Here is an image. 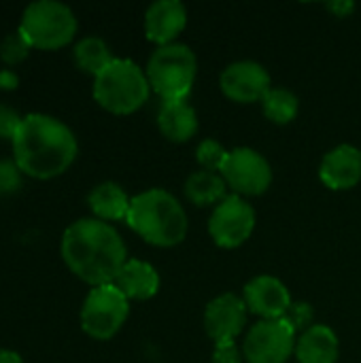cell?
<instances>
[{"instance_id": "6da1fadb", "label": "cell", "mask_w": 361, "mask_h": 363, "mask_svg": "<svg viewBox=\"0 0 361 363\" xmlns=\"http://www.w3.org/2000/svg\"><path fill=\"white\" fill-rule=\"evenodd\" d=\"M62 259L74 277L91 287L113 285L126 259L117 230L100 219H79L62 236Z\"/></svg>"}, {"instance_id": "7a4b0ae2", "label": "cell", "mask_w": 361, "mask_h": 363, "mask_svg": "<svg viewBox=\"0 0 361 363\" xmlns=\"http://www.w3.org/2000/svg\"><path fill=\"white\" fill-rule=\"evenodd\" d=\"M79 153L72 130L43 113L23 117L13 140V162L32 179H53L66 172Z\"/></svg>"}, {"instance_id": "3957f363", "label": "cell", "mask_w": 361, "mask_h": 363, "mask_svg": "<svg viewBox=\"0 0 361 363\" xmlns=\"http://www.w3.org/2000/svg\"><path fill=\"white\" fill-rule=\"evenodd\" d=\"M128 225L149 245L174 247L187 236V215L179 200L164 189H149L132 198Z\"/></svg>"}, {"instance_id": "277c9868", "label": "cell", "mask_w": 361, "mask_h": 363, "mask_svg": "<svg viewBox=\"0 0 361 363\" xmlns=\"http://www.w3.org/2000/svg\"><path fill=\"white\" fill-rule=\"evenodd\" d=\"M149 79L147 72L138 68L132 60H113L94 79L96 102L113 115H130L138 111L149 100Z\"/></svg>"}, {"instance_id": "5b68a950", "label": "cell", "mask_w": 361, "mask_h": 363, "mask_svg": "<svg viewBox=\"0 0 361 363\" xmlns=\"http://www.w3.org/2000/svg\"><path fill=\"white\" fill-rule=\"evenodd\" d=\"M198 62L194 51L187 45H166L160 47L147 64V79L151 89L162 98L168 100H185L191 91L196 81Z\"/></svg>"}, {"instance_id": "8992f818", "label": "cell", "mask_w": 361, "mask_h": 363, "mask_svg": "<svg viewBox=\"0 0 361 363\" xmlns=\"http://www.w3.org/2000/svg\"><path fill=\"white\" fill-rule=\"evenodd\" d=\"M32 49L53 51L68 45L77 34V17L70 6L55 0H38L26 6L19 23Z\"/></svg>"}, {"instance_id": "52a82bcc", "label": "cell", "mask_w": 361, "mask_h": 363, "mask_svg": "<svg viewBox=\"0 0 361 363\" xmlns=\"http://www.w3.org/2000/svg\"><path fill=\"white\" fill-rule=\"evenodd\" d=\"M128 315V298L115 285L94 287L81 308V328L94 340H109L121 330Z\"/></svg>"}, {"instance_id": "ba28073f", "label": "cell", "mask_w": 361, "mask_h": 363, "mask_svg": "<svg viewBox=\"0 0 361 363\" xmlns=\"http://www.w3.org/2000/svg\"><path fill=\"white\" fill-rule=\"evenodd\" d=\"M296 349V330L287 319H264L245 338L243 355L249 363H285Z\"/></svg>"}, {"instance_id": "9c48e42d", "label": "cell", "mask_w": 361, "mask_h": 363, "mask_svg": "<svg viewBox=\"0 0 361 363\" xmlns=\"http://www.w3.org/2000/svg\"><path fill=\"white\" fill-rule=\"evenodd\" d=\"M221 177L228 187L236 191V196H260L272 183L270 164L262 153L249 147H238L230 151Z\"/></svg>"}, {"instance_id": "30bf717a", "label": "cell", "mask_w": 361, "mask_h": 363, "mask_svg": "<svg viewBox=\"0 0 361 363\" xmlns=\"http://www.w3.org/2000/svg\"><path fill=\"white\" fill-rule=\"evenodd\" d=\"M255 228V211L240 196H228L221 200L209 221V232L215 245L223 249L240 247Z\"/></svg>"}, {"instance_id": "8fae6325", "label": "cell", "mask_w": 361, "mask_h": 363, "mask_svg": "<svg viewBox=\"0 0 361 363\" xmlns=\"http://www.w3.org/2000/svg\"><path fill=\"white\" fill-rule=\"evenodd\" d=\"M221 91L240 104H251V102H262L264 96L272 89L270 87V74L266 68L257 62L243 60L230 64L221 72Z\"/></svg>"}, {"instance_id": "7c38bea8", "label": "cell", "mask_w": 361, "mask_h": 363, "mask_svg": "<svg viewBox=\"0 0 361 363\" xmlns=\"http://www.w3.org/2000/svg\"><path fill=\"white\" fill-rule=\"evenodd\" d=\"M247 321V304L236 294L215 298L204 313V328L215 345H232Z\"/></svg>"}, {"instance_id": "4fadbf2b", "label": "cell", "mask_w": 361, "mask_h": 363, "mask_svg": "<svg viewBox=\"0 0 361 363\" xmlns=\"http://www.w3.org/2000/svg\"><path fill=\"white\" fill-rule=\"evenodd\" d=\"M243 300L247 311L264 319H283L291 306L287 287L274 277H255L245 285Z\"/></svg>"}, {"instance_id": "5bb4252c", "label": "cell", "mask_w": 361, "mask_h": 363, "mask_svg": "<svg viewBox=\"0 0 361 363\" xmlns=\"http://www.w3.org/2000/svg\"><path fill=\"white\" fill-rule=\"evenodd\" d=\"M187 23V11L177 0H160L147 9L145 15V32L151 43L160 47L172 45L174 38L183 32Z\"/></svg>"}, {"instance_id": "9a60e30c", "label": "cell", "mask_w": 361, "mask_h": 363, "mask_svg": "<svg viewBox=\"0 0 361 363\" xmlns=\"http://www.w3.org/2000/svg\"><path fill=\"white\" fill-rule=\"evenodd\" d=\"M319 177L330 189H351L361 179V151L353 145L332 149L319 168Z\"/></svg>"}, {"instance_id": "2e32d148", "label": "cell", "mask_w": 361, "mask_h": 363, "mask_svg": "<svg viewBox=\"0 0 361 363\" xmlns=\"http://www.w3.org/2000/svg\"><path fill=\"white\" fill-rule=\"evenodd\" d=\"M128 300H149L160 291V274L140 259H128L113 283Z\"/></svg>"}, {"instance_id": "e0dca14e", "label": "cell", "mask_w": 361, "mask_h": 363, "mask_svg": "<svg viewBox=\"0 0 361 363\" xmlns=\"http://www.w3.org/2000/svg\"><path fill=\"white\" fill-rule=\"evenodd\" d=\"M157 128L172 143H185L198 132L196 111L185 100L162 102L157 111Z\"/></svg>"}, {"instance_id": "ac0fdd59", "label": "cell", "mask_w": 361, "mask_h": 363, "mask_svg": "<svg viewBox=\"0 0 361 363\" xmlns=\"http://www.w3.org/2000/svg\"><path fill=\"white\" fill-rule=\"evenodd\" d=\"M296 357L300 363H336L338 338L326 325H311L302 332L296 345Z\"/></svg>"}, {"instance_id": "d6986e66", "label": "cell", "mask_w": 361, "mask_h": 363, "mask_svg": "<svg viewBox=\"0 0 361 363\" xmlns=\"http://www.w3.org/2000/svg\"><path fill=\"white\" fill-rule=\"evenodd\" d=\"M130 202L132 200L128 198V194L117 183H111V181L96 185L87 196L89 208L96 215V219H100V221L126 219L130 213Z\"/></svg>"}, {"instance_id": "ffe728a7", "label": "cell", "mask_w": 361, "mask_h": 363, "mask_svg": "<svg viewBox=\"0 0 361 363\" xmlns=\"http://www.w3.org/2000/svg\"><path fill=\"white\" fill-rule=\"evenodd\" d=\"M226 189H228V183L223 181V177L219 172H209V170L194 172L185 183V196L196 206L219 204L221 200L228 198Z\"/></svg>"}, {"instance_id": "44dd1931", "label": "cell", "mask_w": 361, "mask_h": 363, "mask_svg": "<svg viewBox=\"0 0 361 363\" xmlns=\"http://www.w3.org/2000/svg\"><path fill=\"white\" fill-rule=\"evenodd\" d=\"M72 55H74L77 66H79L83 72L94 74V79H96L113 60H115V57L111 55L109 45H106L102 38H98V36H85V38H81V40L74 45Z\"/></svg>"}, {"instance_id": "7402d4cb", "label": "cell", "mask_w": 361, "mask_h": 363, "mask_svg": "<svg viewBox=\"0 0 361 363\" xmlns=\"http://www.w3.org/2000/svg\"><path fill=\"white\" fill-rule=\"evenodd\" d=\"M262 108H264V115L274 121V123H289L296 119L298 115V108H300V102L296 98V94H291L289 89H281V87H272L264 100H262Z\"/></svg>"}, {"instance_id": "603a6c76", "label": "cell", "mask_w": 361, "mask_h": 363, "mask_svg": "<svg viewBox=\"0 0 361 363\" xmlns=\"http://www.w3.org/2000/svg\"><path fill=\"white\" fill-rule=\"evenodd\" d=\"M230 151H226L217 140H202L196 149V160L198 164L202 166V170H209V172H219L223 170L226 166V160H228Z\"/></svg>"}, {"instance_id": "cb8c5ba5", "label": "cell", "mask_w": 361, "mask_h": 363, "mask_svg": "<svg viewBox=\"0 0 361 363\" xmlns=\"http://www.w3.org/2000/svg\"><path fill=\"white\" fill-rule=\"evenodd\" d=\"M30 43L26 40V36L19 32V28L11 34L4 36V40L0 43V60L6 64V66H17L21 64L28 53H30Z\"/></svg>"}, {"instance_id": "d4e9b609", "label": "cell", "mask_w": 361, "mask_h": 363, "mask_svg": "<svg viewBox=\"0 0 361 363\" xmlns=\"http://www.w3.org/2000/svg\"><path fill=\"white\" fill-rule=\"evenodd\" d=\"M21 187V170L11 160H0V196H9Z\"/></svg>"}, {"instance_id": "484cf974", "label": "cell", "mask_w": 361, "mask_h": 363, "mask_svg": "<svg viewBox=\"0 0 361 363\" xmlns=\"http://www.w3.org/2000/svg\"><path fill=\"white\" fill-rule=\"evenodd\" d=\"M21 121H23V117L15 108L0 104V140H15V136L21 128Z\"/></svg>"}, {"instance_id": "4316f807", "label": "cell", "mask_w": 361, "mask_h": 363, "mask_svg": "<svg viewBox=\"0 0 361 363\" xmlns=\"http://www.w3.org/2000/svg\"><path fill=\"white\" fill-rule=\"evenodd\" d=\"M283 319H287V323L298 332V330H304L306 332V325L313 321V308H311V304H306V302H291V306H289V311L285 313V317Z\"/></svg>"}, {"instance_id": "83f0119b", "label": "cell", "mask_w": 361, "mask_h": 363, "mask_svg": "<svg viewBox=\"0 0 361 363\" xmlns=\"http://www.w3.org/2000/svg\"><path fill=\"white\" fill-rule=\"evenodd\" d=\"M243 353L238 351V347L232 345H217L215 353H213V363H243Z\"/></svg>"}, {"instance_id": "f1b7e54d", "label": "cell", "mask_w": 361, "mask_h": 363, "mask_svg": "<svg viewBox=\"0 0 361 363\" xmlns=\"http://www.w3.org/2000/svg\"><path fill=\"white\" fill-rule=\"evenodd\" d=\"M19 85V77L13 68H2L0 70V89H15Z\"/></svg>"}, {"instance_id": "f546056e", "label": "cell", "mask_w": 361, "mask_h": 363, "mask_svg": "<svg viewBox=\"0 0 361 363\" xmlns=\"http://www.w3.org/2000/svg\"><path fill=\"white\" fill-rule=\"evenodd\" d=\"M328 9L336 15V17H347L349 13H353V9H355V4L353 2H349V0H338V2H328Z\"/></svg>"}, {"instance_id": "4dcf8cb0", "label": "cell", "mask_w": 361, "mask_h": 363, "mask_svg": "<svg viewBox=\"0 0 361 363\" xmlns=\"http://www.w3.org/2000/svg\"><path fill=\"white\" fill-rule=\"evenodd\" d=\"M0 363H23V359H21L15 351L0 349Z\"/></svg>"}]
</instances>
